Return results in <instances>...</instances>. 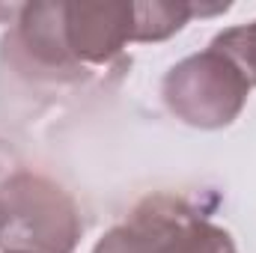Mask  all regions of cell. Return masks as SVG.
I'll return each instance as SVG.
<instances>
[{"label":"cell","instance_id":"6da1fadb","mask_svg":"<svg viewBox=\"0 0 256 253\" xmlns=\"http://www.w3.org/2000/svg\"><path fill=\"white\" fill-rule=\"evenodd\" d=\"M80 230L78 206L57 182L18 170L0 188V253H72Z\"/></svg>","mask_w":256,"mask_h":253},{"label":"cell","instance_id":"8992f818","mask_svg":"<svg viewBox=\"0 0 256 253\" xmlns=\"http://www.w3.org/2000/svg\"><path fill=\"white\" fill-rule=\"evenodd\" d=\"M191 18V3H134V42L170 39Z\"/></svg>","mask_w":256,"mask_h":253},{"label":"cell","instance_id":"277c9868","mask_svg":"<svg viewBox=\"0 0 256 253\" xmlns=\"http://www.w3.org/2000/svg\"><path fill=\"white\" fill-rule=\"evenodd\" d=\"M134 42V3H66V45L84 66H108Z\"/></svg>","mask_w":256,"mask_h":253},{"label":"cell","instance_id":"7a4b0ae2","mask_svg":"<svg viewBox=\"0 0 256 253\" xmlns=\"http://www.w3.org/2000/svg\"><path fill=\"white\" fill-rule=\"evenodd\" d=\"M92 253H236L226 230L196 214L182 196L152 194Z\"/></svg>","mask_w":256,"mask_h":253},{"label":"cell","instance_id":"52a82bcc","mask_svg":"<svg viewBox=\"0 0 256 253\" xmlns=\"http://www.w3.org/2000/svg\"><path fill=\"white\" fill-rule=\"evenodd\" d=\"M208 48L224 54L230 63L236 66L242 72V78L248 80V86H256V21L218 33Z\"/></svg>","mask_w":256,"mask_h":253},{"label":"cell","instance_id":"3957f363","mask_svg":"<svg viewBox=\"0 0 256 253\" xmlns=\"http://www.w3.org/2000/svg\"><path fill=\"white\" fill-rule=\"evenodd\" d=\"M161 96L182 122L224 128L242 114L250 86L224 54L208 48L173 66L161 84Z\"/></svg>","mask_w":256,"mask_h":253},{"label":"cell","instance_id":"5b68a950","mask_svg":"<svg viewBox=\"0 0 256 253\" xmlns=\"http://www.w3.org/2000/svg\"><path fill=\"white\" fill-rule=\"evenodd\" d=\"M21 63L36 66L51 80H68L86 72L66 45V3H27L18 9V30L3 42Z\"/></svg>","mask_w":256,"mask_h":253},{"label":"cell","instance_id":"ba28073f","mask_svg":"<svg viewBox=\"0 0 256 253\" xmlns=\"http://www.w3.org/2000/svg\"><path fill=\"white\" fill-rule=\"evenodd\" d=\"M21 170V164H18V158H15V152H12V146H6L3 140H0V188L6 185V179L12 176V173H18Z\"/></svg>","mask_w":256,"mask_h":253}]
</instances>
